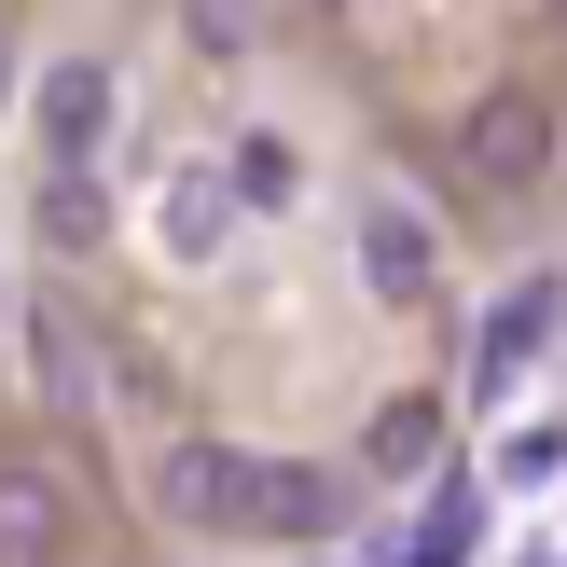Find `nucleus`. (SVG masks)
Wrapping results in <instances>:
<instances>
[{"label":"nucleus","instance_id":"obj_1","mask_svg":"<svg viewBox=\"0 0 567 567\" xmlns=\"http://www.w3.org/2000/svg\"><path fill=\"white\" fill-rule=\"evenodd\" d=\"M264 485H277V457H249V443H221V430L166 443V471H153V498L194 540H264Z\"/></svg>","mask_w":567,"mask_h":567},{"label":"nucleus","instance_id":"obj_2","mask_svg":"<svg viewBox=\"0 0 567 567\" xmlns=\"http://www.w3.org/2000/svg\"><path fill=\"white\" fill-rule=\"evenodd\" d=\"M457 166L485 194H540L554 181V97L540 83H485V97L457 111Z\"/></svg>","mask_w":567,"mask_h":567},{"label":"nucleus","instance_id":"obj_3","mask_svg":"<svg viewBox=\"0 0 567 567\" xmlns=\"http://www.w3.org/2000/svg\"><path fill=\"white\" fill-rule=\"evenodd\" d=\"M360 277H374V305H430L443 291V236L402 194H360Z\"/></svg>","mask_w":567,"mask_h":567},{"label":"nucleus","instance_id":"obj_4","mask_svg":"<svg viewBox=\"0 0 567 567\" xmlns=\"http://www.w3.org/2000/svg\"><path fill=\"white\" fill-rule=\"evenodd\" d=\"M28 111H42V153H55V166H97V153H111V111H125V83H111L97 55H70V70H42V97H28Z\"/></svg>","mask_w":567,"mask_h":567},{"label":"nucleus","instance_id":"obj_5","mask_svg":"<svg viewBox=\"0 0 567 567\" xmlns=\"http://www.w3.org/2000/svg\"><path fill=\"white\" fill-rule=\"evenodd\" d=\"M554 319H567V291H554V277H526V291H498V305H485V347H471V388L498 402V388H513L526 360L554 347Z\"/></svg>","mask_w":567,"mask_h":567},{"label":"nucleus","instance_id":"obj_6","mask_svg":"<svg viewBox=\"0 0 567 567\" xmlns=\"http://www.w3.org/2000/svg\"><path fill=\"white\" fill-rule=\"evenodd\" d=\"M55 554H70V485L0 457V567H55Z\"/></svg>","mask_w":567,"mask_h":567},{"label":"nucleus","instance_id":"obj_7","mask_svg":"<svg viewBox=\"0 0 567 567\" xmlns=\"http://www.w3.org/2000/svg\"><path fill=\"white\" fill-rule=\"evenodd\" d=\"M332 513H347V485H332V471H291V457H277V485H264V554L332 540Z\"/></svg>","mask_w":567,"mask_h":567},{"label":"nucleus","instance_id":"obj_8","mask_svg":"<svg viewBox=\"0 0 567 567\" xmlns=\"http://www.w3.org/2000/svg\"><path fill=\"white\" fill-rule=\"evenodd\" d=\"M221 236H236V208H221V181H208V166H181V181H166V249H181V264H208Z\"/></svg>","mask_w":567,"mask_h":567},{"label":"nucleus","instance_id":"obj_9","mask_svg":"<svg viewBox=\"0 0 567 567\" xmlns=\"http://www.w3.org/2000/svg\"><path fill=\"white\" fill-rule=\"evenodd\" d=\"M360 457H374V471H430V457H443V402H388Z\"/></svg>","mask_w":567,"mask_h":567},{"label":"nucleus","instance_id":"obj_10","mask_svg":"<svg viewBox=\"0 0 567 567\" xmlns=\"http://www.w3.org/2000/svg\"><path fill=\"white\" fill-rule=\"evenodd\" d=\"M388 567H471V498L443 485V498H430V526H415V540H388Z\"/></svg>","mask_w":567,"mask_h":567},{"label":"nucleus","instance_id":"obj_11","mask_svg":"<svg viewBox=\"0 0 567 567\" xmlns=\"http://www.w3.org/2000/svg\"><path fill=\"white\" fill-rule=\"evenodd\" d=\"M42 236H97V166H55V194H42Z\"/></svg>","mask_w":567,"mask_h":567}]
</instances>
